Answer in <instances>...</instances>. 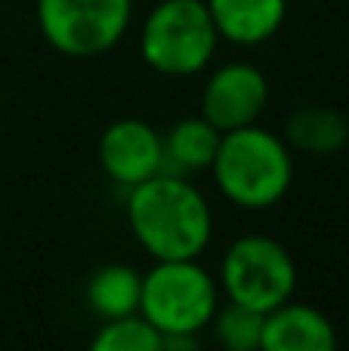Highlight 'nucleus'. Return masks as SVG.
<instances>
[{"instance_id":"obj_3","label":"nucleus","mask_w":349,"mask_h":351,"mask_svg":"<svg viewBox=\"0 0 349 351\" xmlns=\"http://www.w3.org/2000/svg\"><path fill=\"white\" fill-rule=\"evenodd\" d=\"M220 31L204 0H161L139 31V56L164 77H192L210 65Z\"/></svg>"},{"instance_id":"obj_15","label":"nucleus","mask_w":349,"mask_h":351,"mask_svg":"<svg viewBox=\"0 0 349 351\" xmlns=\"http://www.w3.org/2000/svg\"><path fill=\"white\" fill-rule=\"evenodd\" d=\"M96 351H161V333L136 311V315L111 317L93 336Z\"/></svg>"},{"instance_id":"obj_12","label":"nucleus","mask_w":349,"mask_h":351,"mask_svg":"<svg viewBox=\"0 0 349 351\" xmlns=\"http://www.w3.org/2000/svg\"><path fill=\"white\" fill-rule=\"evenodd\" d=\"M223 133L207 117H183L164 133V170L192 176L210 170Z\"/></svg>"},{"instance_id":"obj_10","label":"nucleus","mask_w":349,"mask_h":351,"mask_svg":"<svg viewBox=\"0 0 349 351\" xmlns=\"http://www.w3.org/2000/svg\"><path fill=\"white\" fill-rule=\"evenodd\" d=\"M220 31V40L257 47L275 37L288 16V0H204Z\"/></svg>"},{"instance_id":"obj_8","label":"nucleus","mask_w":349,"mask_h":351,"mask_svg":"<svg viewBox=\"0 0 349 351\" xmlns=\"http://www.w3.org/2000/svg\"><path fill=\"white\" fill-rule=\"evenodd\" d=\"M99 164L121 188H133L164 170V136L139 117H121L99 136Z\"/></svg>"},{"instance_id":"obj_5","label":"nucleus","mask_w":349,"mask_h":351,"mask_svg":"<svg viewBox=\"0 0 349 351\" xmlns=\"http://www.w3.org/2000/svg\"><path fill=\"white\" fill-rule=\"evenodd\" d=\"M220 290L260 315L288 302L297 290V265L284 243L266 234H245L226 250L220 265Z\"/></svg>"},{"instance_id":"obj_9","label":"nucleus","mask_w":349,"mask_h":351,"mask_svg":"<svg viewBox=\"0 0 349 351\" xmlns=\"http://www.w3.org/2000/svg\"><path fill=\"white\" fill-rule=\"evenodd\" d=\"M337 330L331 317L303 302H282L263 315V351H334Z\"/></svg>"},{"instance_id":"obj_2","label":"nucleus","mask_w":349,"mask_h":351,"mask_svg":"<svg viewBox=\"0 0 349 351\" xmlns=\"http://www.w3.org/2000/svg\"><path fill=\"white\" fill-rule=\"evenodd\" d=\"M210 173L229 204L241 210H269L291 191L294 154L282 136L251 123L223 133Z\"/></svg>"},{"instance_id":"obj_1","label":"nucleus","mask_w":349,"mask_h":351,"mask_svg":"<svg viewBox=\"0 0 349 351\" xmlns=\"http://www.w3.org/2000/svg\"><path fill=\"white\" fill-rule=\"evenodd\" d=\"M127 222L136 243L161 259H198L214 237V213L189 176L161 170L127 194Z\"/></svg>"},{"instance_id":"obj_4","label":"nucleus","mask_w":349,"mask_h":351,"mask_svg":"<svg viewBox=\"0 0 349 351\" xmlns=\"http://www.w3.org/2000/svg\"><path fill=\"white\" fill-rule=\"evenodd\" d=\"M220 308V284L198 259H161L142 274L139 315L161 336L192 333L210 327Z\"/></svg>"},{"instance_id":"obj_7","label":"nucleus","mask_w":349,"mask_h":351,"mask_svg":"<svg viewBox=\"0 0 349 351\" xmlns=\"http://www.w3.org/2000/svg\"><path fill=\"white\" fill-rule=\"evenodd\" d=\"M269 105V80L251 62H229L207 77L201 93V117L220 133L251 127Z\"/></svg>"},{"instance_id":"obj_13","label":"nucleus","mask_w":349,"mask_h":351,"mask_svg":"<svg viewBox=\"0 0 349 351\" xmlns=\"http://www.w3.org/2000/svg\"><path fill=\"white\" fill-rule=\"evenodd\" d=\"M142 299V274L130 265L111 262L90 274L87 280V302H90L93 315H99L102 321L124 315H136Z\"/></svg>"},{"instance_id":"obj_11","label":"nucleus","mask_w":349,"mask_h":351,"mask_svg":"<svg viewBox=\"0 0 349 351\" xmlns=\"http://www.w3.org/2000/svg\"><path fill=\"white\" fill-rule=\"evenodd\" d=\"M284 142L291 152L313 158H331L349 142V121L328 105H303L284 123Z\"/></svg>"},{"instance_id":"obj_6","label":"nucleus","mask_w":349,"mask_h":351,"mask_svg":"<svg viewBox=\"0 0 349 351\" xmlns=\"http://www.w3.org/2000/svg\"><path fill=\"white\" fill-rule=\"evenodd\" d=\"M133 0H37V28L56 53L96 59L121 43Z\"/></svg>"},{"instance_id":"obj_14","label":"nucleus","mask_w":349,"mask_h":351,"mask_svg":"<svg viewBox=\"0 0 349 351\" xmlns=\"http://www.w3.org/2000/svg\"><path fill=\"white\" fill-rule=\"evenodd\" d=\"M210 327H214L216 342L229 351L263 348V315L254 308H245V305H238V302H229L223 311L216 308Z\"/></svg>"}]
</instances>
